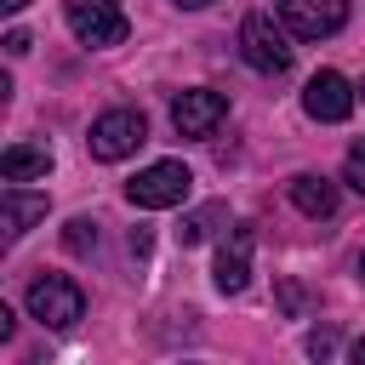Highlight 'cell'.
I'll list each match as a JSON object with an SVG mask.
<instances>
[{"label": "cell", "mask_w": 365, "mask_h": 365, "mask_svg": "<svg viewBox=\"0 0 365 365\" xmlns=\"http://www.w3.org/2000/svg\"><path fill=\"white\" fill-rule=\"evenodd\" d=\"M188 188H194V171H188L182 160H154V165H143V171L125 182V200H131L137 211H171V205L188 200Z\"/></svg>", "instance_id": "cell-1"}, {"label": "cell", "mask_w": 365, "mask_h": 365, "mask_svg": "<svg viewBox=\"0 0 365 365\" xmlns=\"http://www.w3.org/2000/svg\"><path fill=\"white\" fill-rule=\"evenodd\" d=\"M23 302H29V314H34L40 325H51V331H68L74 319H86V291H80L68 274H34L29 291H23Z\"/></svg>", "instance_id": "cell-2"}, {"label": "cell", "mask_w": 365, "mask_h": 365, "mask_svg": "<svg viewBox=\"0 0 365 365\" xmlns=\"http://www.w3.org/2000/svg\"><path fill=\"white\" fill-rule=\"evenodd\" d=\"M240 57L257 68V74H285L291 68V29L274 23L268 11H251L240 23Z\"/></svg>", "instance_id": "cell-3"}, {"label": "cell", "mask_w": 365, "mask_h": 365, "mask_svg": "<svg viewBox=\"0 0 365 365\" xmlns=\"http://www.w3.org/2000/svg\"><path fill=\"white\" fill-rule=\"evenodd\" d=\"M143 143H148V120H143V108H108V114L91 120V137H86L91 160H103V165L137 154Z\"/></svg>", "instance_id": "cell-4"}, {"label": "cell", "mask_w": 365, "mask_h": 365, "mask_svg": "<svg viewBox=\"0 0 365 365\" xmlns=\"http://www.w3.org/2000/svg\"><path fill=\"white\" fill-rule=\"evenodd\" d=\"M63 17H68V29H74V40L80 46H120L125 40V11H120V0H63Z\"/></svg>", "instance_id": "cell-5"}, {"label": "cell", "mask_w": 365, "mask_h": 365, "mask_svg": "<svg viewBox=\"0 0 365 365\" xmlns=\"http://www.w3.org/2000/svg\"><path fill=\"white\" fill-rule=\"evenodd\" d=\"M222 120H228V97L211 91V86H194V91H177V97H171V125H177V137H211Z\"/></svg>", "instance_id": "cell-6"}, {"label": "cell", "mask_w": 365, "mask_h": 365, "mask_svg": "<svg viewBox=\"0 0 365 365\" xmlns=\"http://www.w3.org/2000/svg\"><path fill=\"white\" fill-rule=\"evenodd\" d=\"M274 11L291 29V40H325L348 23V0H279Z\"/></svg>", "instance_id": "cell-7"}, {"label": "cell", "mask_w": 365, "mask_h": 365, "mask_svg": "<svg viewBox=\"0 0 365 365\" xmlns=\"http://www.w3.org/2000/svg\"><path fill=\"white\" fill-rule=\"evenodd\" d=\"M354 103H359V91H354L336 68H319V74L302 86V114H308V120H319V125L348 120V114H354Z\"/></svg>", "instance_id": "cell-8"}, {"label": "cell", "mask_w": 365, "mask_h": 365, "mask_svg": "<svg viewBox=\"0 0 365 365\" xmlns=\"http://www.w3.org/2000/svg\"><path fill=\"white\" fill-rule=\"evenodd\" d=\"M251 251H257V228L251 222H234L228 240H222V251H217V291L240 297L251 285Z\"/></svg>", "instance_id": "cell-9"}, {"label": "cell", "mask_w": 365, "mask_h": 365, "mask_svg": "<svg viewBox=\"0 0 365 365\" xmlns=\"http://www.w3.org/2000/svg\"><path fill=\"white\" fill-rule=\"evenodd\" d=\"M34 222H46V194H29V188H6L0 194V228H6V240H23Z\"/></svg>", "instance_id": "cell-10"}, {"label": "cell", "mask_w": 365, "mask_h": 365, "mask_svg": "<svg viewBox=\"0 0 365 365\" xmlns=\"http://www.w3.org/2000/svg\"><path fill=\"white\" fill-rule=\"evenodd\" d=\"M291 205H297L302 217L325 222V217H336V182H325V177L302 171V177H291Z\"/></svg>", "instance_id": "cell-11"}, {"label": "cell", "mask_w": 365, "mask_h": 365, "mask_svg": "<svg viewBox=\"0 0 365 365\" xmlns=\"http://www.w3.org/2000/svg\"><path fill=\"white\" fill-rule=\"evenodd\" d=\"M51 171V148L46 143H11L6 154H0V177L6 182H34V177H46Z\"/></svg>", "instance_id": "cell-12"}, {"label": "cell", "mask_w": 365, "mask_h": 365, "mask_svg": "<svg viewBox=\"0 0 365 365\" xmlns=\"http://www.w3.org/2000/svg\"><path fill=\"white\" fill-rule=\"evenodd\" d=\"M63 245H68V251H80V257H86V251H91V245H97V222H91V217H74V222H68V228H63Z\"/></svg>", "instance_id": "cell-13"}, {"label": "cell", "mask_w": 365, "mask_h": 365, "mask_svg": "<svg viewBox=\"0 0 365 365\" xmlns=\"http://www.w3.org/2000/svg\"><path fill=\"white\" fill-rule=\"evenodd\" d=\"M342 182L365 194V137H359V143H354V148L342 154Z\"/></svg>", "instance_id": "cell-14"}, {"label": "cell", "mask_w": 365, "mask_h": 365, "mask_svg": "<svg viewBox=\"0 0 365 365\" xmlns=\"http://www.w3.org/2000/svg\"><path fill=\"white\" fill-rule=\"evenodd\" d=\"M308 354H314V359H325V354H336V331H331V325H319V331H308Z\"/></svg>", "instance_id": "cell-15"}, {"label": "cell", "mask_w": 365, "mask_h": 365, "mask_svg": "<svg viewBox=\"0 0 365 365\" xmlns=\"http://www.w3.org/2000/svg\"><path fill=\"white\" fill-rule=\"evenodd\" d=\"M205 228H211V211H200V217H188V222H182V245H194V240H205Z\"/></svg>", "instance_id": "cell-16"}, {"label": "cell", "mask_w": 365, "mask_h": 365, "mask_svg": "<svg viewBox=\"0 0 365 365\" xmlns=\"http://www.w3.org/2000/svg\"><path fill=\"white\" fill-rule=\"evenodd\" d=\"M6 51H11V57H23V51H29V34H23V29H11V34H6Z\"/></svg>", "instance_id": "cell-17"}, {"label": "cell", "mask_w": 365, "mask_h": 365, "mask_svg": "<svg viewBox=\"0 0 365 365\" xmlns=\"http://www.w3.org/2000/svg\"><path fill=\"white\" fill-rule=\"evenodd\" d=\"M348 359H354V365H365V336H359V342L348 348Z\"/></svg>", "instance_id": "cell-18"}, {"label": "cell", "mask_w": 365, "mask_h": 365, "mask_svg": "<svg viewBox=\"0 0 365 365\" xmlns=\"http://www.w3.org/2000/svg\"><path fill=\"white\" fill-rule=\"evenodd\" d=\"M354 274H359V285H365V245H359V257H354Z\"/></svg>", "instance_id": "cell-19"}, {"label": "cell", "mask_w": 365, "mask_h": 365, "mask_svg": "<svg viewBox=\"0 0 365 365\" xmlns=\"http://www.w3.org/2000/svg\"><path fill=\"white\" fill-rule=\"evenodd\" d=\"M171 6H182V11H200V6H211V0H171Z\"/></svg>", "instance_id": "cell-20"}, {"label": "cell", "mask_w": 365, "mask_h": 365, "mask_svg": "<svg viewBox=\"0 0 365 365\" xmlns=\"http://www.w3.org/2000/svg\"><path fill=\"white\" fill-rule=\"evenodd\" d=\"M23 6H29V0H0V11H23Z\"/></svg>", "instance_id": "cell-21"}, {"label": "cell", "mask_w": 365, "mask_h": 365, "mask_svg": "<svg viewBox=\"0 0 365 365\" xmlns=\"http://www.w3.org/2000/svg\"><path fill=\"white\" fill-rule=\"evenodd\" d=\"M359 103H365V80H359Z\"/></svg>", "instance_id": "cell-22"}]
</instances>
